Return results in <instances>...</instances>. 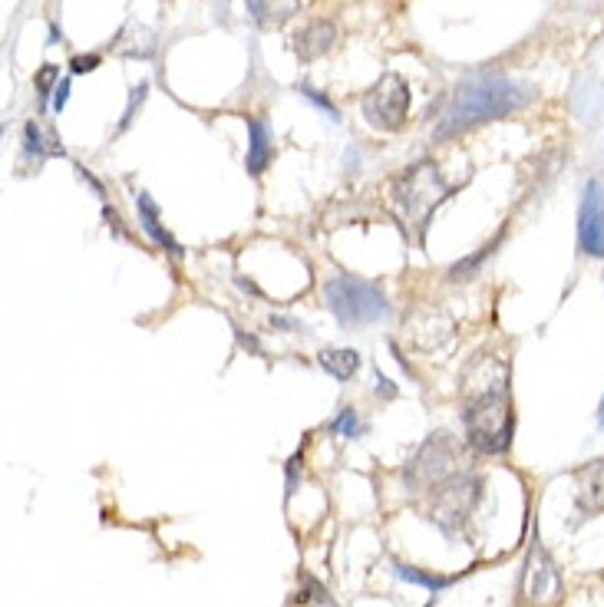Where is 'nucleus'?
Listing matches in <instances>:
<instances>
[{
	"mask_svg": "<svg viewBox=\"0 0 604 607\" xmlns=\"http://www.w3.org/2000/svg\"><path fill=\"white\" fill-rule=\"evenodd\" d=\"M463 426L466 443L482 456H499L512 446V370L502 357L479 353L463 373Z\"/></svg>",
	"mask_w": 604,
	"mask_h": 607,
	"instance_id": "1",
	"label": "nucleus"
},
{
	"mask_svg": "<svg viewBox=\"0 0 604 607\" xmlns=\"http://www.w3.org/2000/svg\"><path fill=\"white\" fill-rule=\"evenodd\" d=\"M529 99H532V93L525 90V86L505 80V76H476V80L463 83L453 93L446 113L439 116L433 139H449L472 126L496 123V119L522 109Z\"/></svg>",
	"mask_w": 604,
	"mask_h": 607,
	"instance_id": "2",
	"label": "nucleus"
},
{
	"mask_svg": "<svg viewBox=\"0 0 604 607\" xmlns=\"http://www.w3.org/2000/svg\"><path fill=\"white\" fill-rule=\"evenodd\" d=\"M449 182L433 162H416L403 175H397L390 185V212L406 231V238H413L416 245L426 241V228L439 205L449 198Z\"/></svg>",
	"mask_w": 604,
	"mask_h": 607,
	"instance_id": "3",
	"label": "nucleus"
},
{
	"mask_svg": "<svg viewBox=\"0 0 604 607\" xmlns=\"http://www.w3.org/2000/svg\"><path fill=\"white\" fill-rule=\"evenodd\" d=\"M324 297L340 324H377L393 314L387 294L377 284L354 278V274H337L327 281Z\"/></svg>",
	"mask_w": 604,
	"mask_h": 607,
	"instance_id": "4",
	"label": "nucleus"
},
{
	"mask_svg": "<svg viewBox=\"0 0 604 607\" xmlns=\"http://www.w3.org/2000/svg\"><path fill=\"white\" fill-rule=\"evenodd\" d=\"M482 495V482L472 472H453L433 489L430 499V518L443 528L449 538L459 535V528L469 522V515L476 512Z\"/></svg>",
	"mask_w": 604,
	"mask_h": 607,
	"instance_id": "5",
	"label": "nucleus"
},
{
	"mask_svg": "<svg viewBox=\"0 0 604 607\" xmlns=\"http://www.w3.org/2000/svg\"><path fill=\"white\" fill-rule=\"evenodd\" d=\"M456 459H459L456 439L449 433H433L420 449H416V456L410 459V466H406L403 479L413 492H423V489L433 492L439 482L456 472L453 469Z\"/></svg>",
	"mask_w": 604,
	"mask_h": 607,
	"instance_id": "6",
	"label": "nucleus"
},
{
	"mask_svg": "<svg viewBox=\"0 0 604 607\" xmlns=\"http://www.w3.org/2000/svg\"><path fill=\"white\" fill-rule=\"evenodd\" d=\"M364 119L380 132H397L406 123V109H410V86L400 73H383L377 83L364 93Z\"/></svg>",
	"mask_w": 604,
	"mask_h": 607,
	"instance_id": "7",
	"label": "nucleus"
},
{
	"mask_svg": "<svg viewBox=\"0 0 604 607\" xmlns=\"http://www.w3.org/2000/svg\"><path fill=\"white\" fill-rule=\"evenodd\" d=\"M562 594H565L562 571H558L552 555L535 542L522 571V601L529 607H555L562 601Z\"/></svg>",
	"mask_w": 604,
	"mask_h": 607,
	"instance_id": "8",
	"label": "nucleus"
},
{
	"mask_svg": "<svg viewBox=\"0 0 604 607\" xmlns=\"http://www.w3.org/2000/svg\"><path fill=\"white\" fill-rule=\"evenodd\" d=\"M578 245L585 255L604 258V189L598 179L585 182L578 208Z\"/></svg>",
	"mask_w": 604,
	"mask_h": 607,
	"instance_id": "9",
	"label": "nucleus"
},
{
	"mask_svg": "<svg viewBox=\"0 0 604 607\" xmlns=\"http://www.w3.org/2000/svg\"><path fill=\"white\" fill-rule=\"evenodd\" d=\"M294 53H298L301 63H314L327 57V53H334L337 47V27L334 20H311V24H304L298 33H294Z\"/></svg>",
	"mask_w": 604,
	"mask_h": 607,
	"instance_id": "10",
	"label": "nucleus"
},
{
	"mask_svg": "<svg viewBox=\"0 0 604 607\" xmlns=\"http://www.w3.org/2000/svg\"><path fill=\"white\" fill-rule=\"evenodd\" d=\"M410 340L420 350H439L453 340V317L439 307H430V311H420L410 320Z\"/></svg>",
	"mask_w": 604,
	"mask_h": 607,
	"instance_id": "11",
	"label": "nucleus"
},
{
	"mask_svg": "<svg viewBox=\"0 0 604 607\" xmlns=\"http://www.w3.org/2000/svg\"><path fill=\"white\" fill-rule=\"evenodd\" d=\"M575 502L585 515L604 512V459L588 462L575 472Z\"/></svg>",
	"mask_w": 604,
	"mask_h": 607,
	"instance_id": "12",
	"label": "nucleus"
},
{
	"mask_svg": "<svg viewBox=\"0 0 604 607\" xmlns=\"http://www.w3.org/2000/svg\"><path fill=\"white\" fill-rule=\"evenodd\" d=\"M274 156V139H271V129L265 119L251 116L248 119V172L251 175H261L271 165Z\"/></svg>",
	"mask_w": 604,
	"mask_h": 607,
	"instance_id": "13",
	"label": "nucleus"
},
{
	"mask_svg": "<svg viewBox=\"0 0 604 607\" xmlns=\"http://www.w3.org/2000/svg\"><path fill=\"white\" fill-rule=\"evenodd\" d=\"M251 20H255L258 27H281L284 20H291L294 14H301L304 0H245Z\"/></svg>",
	"mask_w": 604,
	"mask_h": 607,
	"instance_id": "14",
	"label": "nucleus"
},
{
	"mask_svg": "<svg viewBox=\"0 0 604 607\" xmlns=\"http://www.w3.org/2000/svg\"><path fill=\"white\" fill-rule=\"evenodd\" d=\"M139 215H142V228L149 231V238H156L162 248L169 251L172 258H182V248H179V241H175L166 228H162V218H159V208H156V202L142 192L139 195Z\"/></svg>",
	"mask_w": 604,
	"mask_h": 607,
	"instance_id": "15",
	"label": "nucleus"
},
{
	"mask_svg": "<svg viewBox=\"0 0 604 607\" xmlns=\"http://www.w3.org/2000/svg\"><path fill=\"white\" fill-rule=\"evenodd\" d=\"M317 363H321L334 380L347 383L360 370V353L357 350H324L321 357H317Z\"/></svg>",
	"mask_w": 604,
	"mask_h": 607,
	"instance_id": "16",
	"label": "nucleus"
},
{
	"mask_svg": "<svg viewBox=\"0 0 604 607\" xmlns=\"http://www.w3.org/2000/svg\"><path fill=\"white\" fill-rule=\"evenodd\" d=\"M393 575H397L400 581H406V584H420V588H426L430 594H439L443 588H449V584H453V578H443V575H426V571H420V568H410V565H393Z\"/></svg>",
	"mask_w": 604,
	"mask_h": 607,
	"instance_id": "17",
	"label": "nucleus"
},
{
	"mask_svg": "<svg viewBox=\"0 0 604 607\" xmlns=\"http://www.w3.org/2000/svg\"><path fill=\"white\" fill-rule=\"evenodd\" d=\"M334 429L340 436H347V439H354L357 433H360V423H357V413L350 410V406H344V410H340V416L334 419Z\"/></svg>",
	"mask_w": 604,
	"mask_h": 607,
	"instance_id": "18",
	"label": "nucleus"
},
{
	"mask_svg": "<svg viewBox=\"0 0 604 607\" xmlns=\"http://www.w3.org/2000/svg\"><path fill=\"white\" fill-rule=\"evenodd\" d=\"M27 152H30V156H43V152H53V149L43 146V132H40L37 123L27 126Z\"/></svg>",
	"mask_w": 604,
	"mask_h": 607,
	"instance_id": "19",
	"label": "nucleus"
},
{
	"mask_svg": "<svg viewBox=\"0 0 604 607\" xmlns=\"http://www.w3.org/2000/svg\"><path fill=\"white\" fill-rule=\"evenodd\" d=\"M301 93H304L307 99H311V103H317V106H321V109H324V113H327V116H331V119H334V123H340V113H337V109H334V103H331V99H324L321 93H314V90H311V86H301Z\"/></svg>",
	"mask_w": 604,
	"mask_h": 607,
	"instance_id": "20",
	"label": "nucleus"
},
{
	"mask_svg": "<svg viewBox=\"0 0 604 607\" xmlns=\"http://www.w3.org/2000/svg\"><path fill=\"white\" fill-rule=\"evenodd\" d=\"M57 76H60V70H57V66H53V63L43 66L40 76H37V90H40V96H47V93H50V86L57 83Z\"/></svg>",
	"mask_w": 604,
	"mask_h": 607,
	"instance_id": "21",
	"label": "nucleus"
},
{
	"mask_svg": "<svg viewBox=\"0 0 604 607\" xmlns=\"http://www.w3.org/2000/svg\"><path fill=\"white\" fill-rule=\"evenodd\" d=\"M73 73H90V70H96L100 66V57H73Z\"/></svg>",
	"mask_w": 604,
	"mask_h": 607,
	"instance_id": "22",
	"label": "nucleus"
},
{
	"mask_svg": "<svg viewBox=\"0 0 604 607\" xmlns=\"http://www.w3.org/2000/svg\"><path fill=\"white\" fill-rule=\"evenodd\" d=\"M67 99H70V83L63 80V83L57 86V99H53V109H63V106H67Z\"/></svg>",
	"mask_w": 604,
	"mask_h": 607,
	"instance_id": "23",
	"label": "nucleus"
},
{
	"mask_svg": "<svg viewBox=\"0 0 604 607\" xmlns=\"http://www.w3.org/2000/svg\"><path fill=\"white\" fill-rule=\"evenodd\" d=\"M380 390H383V396H387V400H390V396H397V390L390 386V380L380 377V373H377V393H380Z\"/></svg>",
	"mask_w": 604,
	"mask_h": 607,
	"instance_id": "24",
	"label": "nucleus"
},
{
	"mask_svg": "<svg viewBox=\"0 0 604 607\" xmlns=\"http://www.w3.org/2000/svg\"><path fill=\"white\" fill-rule=\"evenodd\" d=\"M598 419H601V426H604V396H601V410H598Z\"/></svg>",
	"mask_w": 604,
	"mask_h": 607,
	"instance_id": "25",
	"label": "nucleus"
}]
</instances>
